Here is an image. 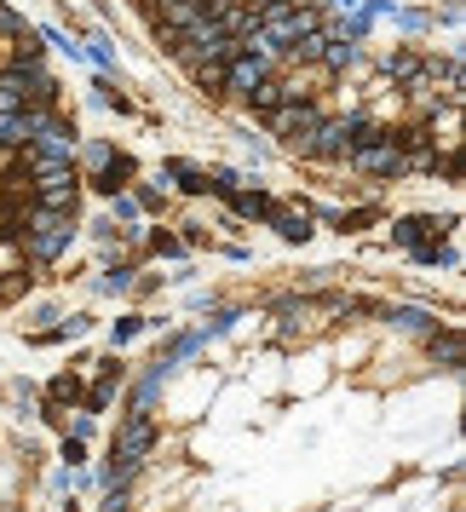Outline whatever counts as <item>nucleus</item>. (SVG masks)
Returning <instances> with one entry per match:
<instances>
[{
  "instance_id": "4468645a",
  "label": "nucleus",
  "mask_w": 466,
  "mask_h": 512,
  "mask_svg": "<svg viewBox=\"0 0 466 512\" xmlns=\"http://www.w3.org/2000/svg\"><path fill=\"white\" fill-rule=\"evenodd\" d=\"M380 317H386V323H392L397 334H420V340H426V334L438 328V311H426V305H386Z\"/></svg>"
},
{
  "instance_id": "9d476101",
  "label": "nucleus",
  "mask_w": 466,
  "mask_h": 512,
  "mask_svg": "<svg viewBox=\"0 0 466 512\" xmlns=\"http://www.w3.org/2000/svg\"><path fill=\"white\" fill-rule=\"evenodd\" d=\"M426 357H432V363H443V369L455 374V369L466 363V340H461V328H455V323L432 328V334H426Z\"/></svg>"
},
{
  "instance_id": "9b49d317",
  "label": "nucleus",
  "mask_w": 466,
  "mask_h": 512,
  "mask_svg": "<svg viewBox=\"0 0 466 512\" xmlns=\"http://www.w3.org/2000/svg\"><path fill=\"white\" fill-rule=\"evenodd\" d=\"M162 179L173 190H185V196H208V167L190 162V156H167L162 162Z\"/></svg>"
},
{
  "instance_id": "f257e3e1",
  "label": "nucleus",
  "mask_w": 466,
  "mask_h": 512,
  "mask_svg": "<svg viewBox=\"0 0 466 512\" xmlns=\"http://www.w3.org/2000/svg\"><path fill=\"white\" fill-rule=\"evenodd\" d=\"M75 236H81L75 213H47V208H35V202H29L24 225H18V248H24L29 265H58V259L75 248Z\"/></svg>"
},
{
  "instance_id": "20e7f679",
  "label": "nucleus",
  "mask_w": 466,
  "mask_h": 512,
  "mask_svg": "<svg viewBox=\"0 0 466 512\" xmlns=\"http://www.w3.org/2000/svg\"><path fill=\"white\" fill-rule=\"evenodd\" d=\"M346 167L351 173H363V179H380V185H392V179L409 173V162H403V150L392 144V133L374 139V144H363V150H346Z\"/></svg>"
},
{
  "instance_id": "f03ea898",
  "label": "nucleus",
  "mask_w": 466,
  "mask_h": 512,
  "mask_svg": "<svg viewBox=\"0 0 466 512\" xmlns=\"http://www.w3.org/2000/svg\"><path fill=\"white\" fill-rule=\"evenodd\" d=\"M323 116H328V110L317 104V93H311V98H288V104H277L271 116H259V127H265L271 139H282V150H288V144L305 139V133H311Z\"/></svg>"
},
{
  "instance_id": "2eb2a0df",
  "label": "nucleus",
  "mask_w": 466,
  "mask_h": 512,
  "mask_svg": "<svg viewBox=\"0 0 466 512\" xmlns=\"http://www.w3.org/2000/svg\"><path fill=\"white\" fill-rule=\"evenodd\" d=\"M357 64H363V47H357V41H340V35H328L317 70H323V75H346V70H357Z\"/></svg>"
},
{
  "instance_id": "b1692460",
  "label": "nucleus",
  "mask_w": 466,
  "mask_h": 512,
  "mask_svg": "<svg viewBox=\"0 0 466 512\" xmlns=\"http://www.w3.org/2000/svg\"><path fill=\"white\" fill-rule=\"evenodd\" d=\"M12 110H24V87L12 70H0V116H12Z\"/></svg>"
},
{
  "instance_id": "6e6552de",
  "label": "nucleus",
  "mask_w": 466,
  "mask_h": 512,
  "mask_svg": "<svg viewBox=\"0 0 466 512\" xmlns=\"http://www.w3.org/2000/svg\"><path fill=\"white\" fill-rule=\"evenodd\" d=\"M133 179H139V162H133L127 150H116V156H110V162L98 167V173H87V179H81V190H98V196H116V190H127Z\"/></svg>"
},
{
  "instance_id": "bb28decb",
  "label": "nucleus",
  "mask_w": 466,
  "mask_h": 512,
  "mask_svg": "<svg viewBox=\"0 0 466 512\" xmlns=\"http://www.w3.org/2000/svg\"><path fill=\"white\" fill-rule=\"evenodd\" d=\"M150 254H156V259H185V242H179V236H167V231H156V236H150Z\"/></svg>"
},
{
  "instance_id": "ddd939ff",
  "label": "nucleus",
  "mask_w": 466,
  "mask_h": 512,
  "mask_svg": "<svg viewBox=\"0 0 466 512\" xmlns=\"http://www.w3.org/2000/svg\"><path fill=\"white\" fill-rule=\"evenodd\" d=\"M420 70H426V52H415V47H392V52H380V75H386L392 87L415 81Z\"/></svg>"
},
{
  "instance_id": "0eeeda50",
  "label": "nucleus",
  "mask_w": 466,
  "mask_h": 512,
  "mask_svg": "<svg viewBox=\"0 0 466 512\" xmlns=\"http://www.w3.org/2000/svg\"><path fill=\"white\" fill-rule=\"evenodd\" d=\"M271 70H277V64H265V58H259V52L242 41V52H236L231 64H225V98H248Z\"/></svg>"
},
{
  "instance_id": "39448f33",
  "label": "nucleus",
  "mask_w": 466,
  "mask_h": 512,
  "mask_svg": "<svg viewBox=\"0 0 466 512\" xmlns=\"http://www.w3.org/2000/svg\"><path fill=\"white\" fill-rule=\"evenodd\" d=\"M455 225H461L455 213H449V219H438V213H403V219H392L386 231H392V242L409 254V248H420V242H443Z\"/></svg>"
},
{
  "instance_id": "a878e982",
  "label": "nucleus",
  "mask_w": 466,
  "mask_h": 512,
  "mask_svg": "<svg viewBox=\"0 0 466 512\" xmlns=\"http://www.w3.org/2000/svg\"><path fill=\"white\" fill-rule=\"evenodd\" d=\"M87 58H93V64H98L104 75L116 70V52H110V35H93V41H87Z\"/></svg>"
},
{
  "instance_id": "6ab92c4d",
  "label": "nucleus",
  "mask_w": 466,
  "mask_h": 512,
  "mask_svg": "<svg viewBox=\"0 0 466 512\" xmlns=\"http://www.w3.org/2000/svg\"><path fill=\"white\" fill-rule=\"evenodd\" d=\"M409 259H415V265H443V271L461 265V254L449 248V236H443V242H420V248H409Z\"/></svg>"
},
{
  "instance_id": "f3484780",
  "label": "nucleus",
  "mask_w": 466,
  "mask_h": 512,
  "mask_svg": "<svg viewBox=\"0 0 466 512\" xmlns=\"http://www.w3.org/2000/svg\"><path fill=\"white\" fill-rule=\"evenodd\" d=\"M190 81H196V93H202V98H225V64H219V58L190 64Z\"/></svg>"
},
{
  "instance_id": "dca6fc26",
  "label": "nucleus",
  "mask_w": 466,
  "mask_h": 512,
  "mask_svg": "<svg viewBox=\"0 0 466 512\" xmlns=\"http://www.w3.org/2000/svg\"><path fill=\"white\" fill-rule=\"evenodd\" d=\"M121 380H127V369H121V357H104V363H98V386H93V392H81V397H87V409H93V415H98V409H110V397H116V386H121Z\"/></svg>"
},
{
  "instance_id": "7ed1b4c3",
  "label": "nucleus",
  "mask_w": 466,
  "mask_h": 512,
  "mask_svg": "<svg viewBox=\"0 0 466 512\" xmlns=\"http://www.w3.org/2000/svg\"><path fill=\"white\" fill-rule=\"evenodd\" d=\"M288 156H300V162H323V167L346 162V116H323L305 139L288 144Z\"/></svg>"
},
{
  "instance_id": "5701e85b",
  "label": "nucleus",
  "mask_w": 466,
  "mask_h": 512,
  "mask_svg": "<svg viewBox=\"0 0 466 512\" xmlns=\"http://www.w3.org/2000/svg\"><path fill=\"white\" fill-rule=\"evenodd\" d=\"M144 461H121V455H110V466H104V489H127L133 478H139Z\"/></svg>"
},
{
  "instance_id": "423d86ee",
  "label": "nucleus",
  "mask_w": 466,
  "mask_h": 512,
  "mask_svg": "<svg viewBox=\"0 0 466 512\" xmlns=\"http://www.w3.org/2000/svg\"><path fill=\"white\" fill-rule=\"evenodd\" d=\"M156 449V415L150 409H133V415L116 426V449L110 455H121V461H144Z\"/></svg>"
},
{
  "instance_id": "4be33fe9",
  "label": "nucleus",
  "mask_w": 466,
  "mask_h": 512,
  "mask_svg": "<svg viewBox=\"0 0 466 512\" xmlns=\"http://www.w3.org/2000/svg\"><path fill=\"white\" fill-rule=\"evenodd\" d=\"M208 190L219 202H231L236 190H242V173H236V167H208Z\"/></svg>"
},
{
  "instance_id": "f8f14e48",
  "label": "nucleus",
  "mask_w": 466,
  "mask_h": 512,
  "mask_svg": "<svg viewBox=\"0 0 466 512\" xmlns=\"http://www.w3.org/2000/svg\"><path fill=\"white\" fill-rule=\"evenodd\" d=\"M225 208H231V219H248V225H265V219H271V213H277V196H271V190H236L231 202H225Z\"/></svg>"
},
{
  "instance_id": "412c9836",
  "label": "nucleus",
  "mask_w": 466,
  "mask_h": 512,
  "mask_svg": "<svg viewBox=\"0 0 466 512\" xmlns=\"http://www.w3.org/2000/svg\"><path fill=\"white\" fill-rule=\"evenodd\" d=\"M133 277H139V271H133V259H121V265H110V271L98 277V294H127Z\"/></svg>"
},
{
  "instance_id": "a211bd4d",
  "label": "nucleus",
  "mask_w": 466,
  "mask_h": 512,
  "mask_svg": "<svg viewBox=\"0 0 466 512\" xmlns=\"http://www.w3.org/2000/svg\"><path fill=\"white\" fill-rule=\"evenodd\" d=\"M127 196H133V202H139V213H167V190L156 185V179H133V185H127Z\"/></svg>"
},
{
  "instance_id": "aec40b11",
  "label": "nucleus",
  "mask_w": 466,
  "mask_h": 512,
  "mask_svg": "<svg viewBox=\"0 0 466 512\" xmlns=\"http://www.w3.org/2000/svg\"><path fill=\"white\" fill-rule=\"evenodd\" d=\"M380 219H386V213H380V208H340V213H334V231H369V225H380Z\"/></svg>"
},
{
  "instance_id": "cd10ccee",
  "label": "nucleus",
  "mask_w": 466,
  "mask_h": 512,
  "mask_svg": "<svg viewBox=\"0 0 466 512\" xmlns=\"http://www.w3.org/2000/svg\"><path fill=\"white\" fill-rule=\"evenodd\" d=\"M139 328H144V317H121V323H116V346H121V340H133Z\"/></svg>"
},
{
  "instance_id": "c85d7f7f",
  "label": "nucleus",
  "mask_w": 466,
  "mask_h": 512,
  "mask_svg": "<svg viewBox=\"0 0 466 512\" xmlns=\"http://www.w3.org/2000/svg\"><path fill=\"white\" fill-rule=\"evenodd\" d=\"M98 512H127V489H110V495H104V507Z\"/></svg>"
},
{
  "instance_id": "1a4fd4ad",
  "label": "nucleus",
  "mask_w": 466,
  "mask_h": 512,
  "mask_svg": "<svg viewBox=\"0 0 466 512\" xmlns=\"http://www.w3.org/2000/svg\"><path fill=\"white\" fill-rule=\"evenodd\" d=\"M265 225H271L288 248H300V242H311V236H317V219H311V208H300V202H294V208H282V202H277V213H271Z\"/></svg>"
},
{
  "instance_id": "393cba45",
  "label": "nucleus",
  "mask_w": 466,
  "mask_h": 512,
  "mask_svg": "<svg viewBox=\"0 0 466 512\" xmlns=\"http://www.w3.org/2000/svg\"><path fill=\"white\" fill-rule=\"evenodd\" d=\"M47 397H52V403H64V409H70V403H81V380H75V374H58V380L47 386Z\"/></svg>"
}]
</instances>
